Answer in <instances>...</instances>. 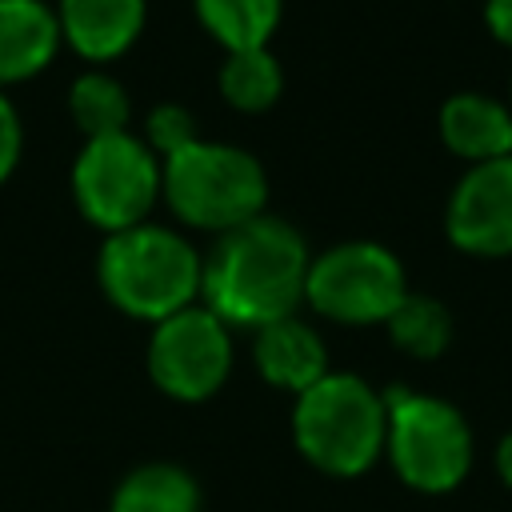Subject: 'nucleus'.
<instances>
[{
  "label": "nucleus",
  "mask_w": 512,
  "mask_h": 512,
  "mask_svg": "<svg viewBox=\"0 0 512 512\" xmlns=\"http://www.w3.org/2000/svg\"><path fill=\"white\" fill-rule=\"evenodd\" d=\"M296 448L332 476H360L376 464L388 436V408L384 396L352 376V372H328L308 392L296 396L292 412Z\"/></svg>",
  "instance_id": "nucleus-4"
},
{
  "label": "nucleus",
  "mask_w": 512,
  "mask_h": 512,
  "mask_svg": "<svg viewBox=\"0 0 512 512\" xmlns=\"http://www.w3.org/2000/svg\"><path fill=\"white\" fill-rule=\"evenodd\" d=\"M204 256L180 228L144 220L124 232L104 236L96 256V280L104 296L136 320H168L172 312L196 304Z\"/></svg>",
  "instance_id": "nucleus-2"
},
{
  "label": "nucleus",
  "mask_w": 512,
  "mask_h": 512,
  "mask_svg": "<svg viewBox=\"0 0 512 512\" xmlns=\"http://www.w3.org/2000/svg\"><path fill=\"white\" fill-rule=\"evenodd\" d=\"M392 344L400 352H408L412 360H436L448 344H452V312L424 292H408L396 312L384 320Z\"/></svg>",
  "instance_id": "nucleus-18"
},
{
  "label": "nucleus",
  "mask_w": 512,
  "mask_h": 512,
  "mask_svg": "<svg viewBox=\"0 0 512 512\" xmlns=\"http://www.w3.org/2000/svg\"><path fill=\"white\" fill-rule=\"evenodd\" d=\"M408 296L404 264L376 240H344L312 256L304 300L336 324H384Z\"/></svg>",
  "instance_id": "nucleus-7"
},
{
  "label": "nucleus",
  "mask_w": 512,
  "mask_h": 512,
  "mask_svg": "<svg viewBox=\"0 0 512 512\" xmlns=\"http://www.w3.org/2000/svg\"><path fill=\"white\" fill-rule=\"evenodd\" d=\"M20 152H24V124H20L16 104L0 92V184L16 172Z\"/></svg>",
  "instance_id": "nucleus-20"
},
{
  "label": "nucleus",
  "mask_w": 512,
  "mask_h": 512,
  "mask_svg": "<svg viewBox=\"0 0 512 512\" xmlns=\"http://www.w3.org/2000/svg\"><path fill=\"white\" fill-rule=\"evenodd\" d=\"M440 140L468 164L512 156V108L484 92H456L440 104Z\"/></svg>",
  "instance_id": "nucleus-13"
},
{
  "label": "nucleus",
  "mask_w": 512,
  "mask_h": 512,
  "mask_svg": "<svg viewBox=\"0 0 512 512\" xmlns=\"http://www.w3.org/2000/svg\"><path fill=\"white\" fill-rule=\"evenodd\" d=\"M216 84L236 112H268L284 92V68L272 48H244L224 56Z\"/></svg>",
  "instance_id": "nucleus-16"
},
{
  "label": "nucleus",
  "mask_w": 512,
  "mask_h": 512,
  "mask_svg": "<svg viewBox=\"0 0 512 512\" xmlns=\"http://www.w3.org/2000/svg\"><path fill=\"white\" fill-rule=\"evenodd\" d=\"M232 368L228 324L204 304H188L160 320L148 340V376L160 392L176 400L212 396Z\"/></svg>",
  "instance_id": "nucleus-8"
},
{
  "label": "nucleus",
  "mask_w": 512,
  "mask_h": 512,
  "mask_svg": "<svg viewBox=\"0 0 512 512\" xmlns=\"http://www.w3.org/2000/svg\"><path fill=\"white\" fill-rule=\"evenodd\" d=\"M140 140H144L160 160H168V156H176L180 148H188L192 140H200V128H196V116H192L184 104L164 100V104H156V108L148 112Z\"/></svg>",
  "instance_id": "nucleus-19"
},
{
  "label": "nucleus",
  "mask_w": 512,
  "mask_h": 512,
  "mask_svg": "<svg viewBox=\"0 0 512 512\" xmlns=\"http://www.w3.org/2000/svg\"><path fill=\"white\" fill-rule=\"evenodd\" d=\"M252 356H256L260 376L272 388H284V392H296V396L328 376L324 340L300 316H284V320H272V324L256 328Z\"/></svg>",
  "instance_id": "nucleus-12"
},
{
  "label": "nucleus",
  "mask_w": 512,
  "mask_h": 512,
  "mask_svg": "<svg viewBox=\"0 0 512 512\" xmlns=\"http://www.w3.org/2000/svg\"><path fill=\"white\" fill-rule=\"evenodd\" d=\"M196 508H200L196 480L176 464H144L112 496V512H196Z\"/></svg>",
  "instance_id": "nucleus-17"
},
{
  "label": "nucleus",
  "mask_w": 512,
  "mask_h": 512,
  "mask_svg": "<svg viewBox=\"0 0 512 512\" xmlns=\"http://www.w3.org/2000/svg\"><path fill=\"white\" fill-rule=\"evenodd\" d=\"M72 200L104 236L144 224L160 200V156L132 132L84 140L72 160Z\"/></svg>",
  "instance_id": "nucleus-6"
},
{
  "label": "nucleus",
  "mask_w": 512,
  "mask_h": 512,
  "mask_svg": "<svg viewBox=\"0 0 512 512\" xmlns=\"http://www.w3.org/2000/svg\"><path fill=\"white\" fill-rule=\"evenodd\" d=\"M484 24L500 44L512 48V0H484Z\"/></svg>",
  "instance_id": "nucleus-21"
},
{
  "label": "nucleus",
  "mask_w": 512,
  "mask_h": 512,
  "mask_svg": "<svg viewBox=\"0 0 512 512\" xmlns=\"http://www.w3.org/2000/svg\"><path fill=\"white\" fill-rule=\"evenodd\" d=\"M68 116H72V124L80 128L84 140L128 132V116H132L128 88L112 72L88 68L68 88Z\"/></svg>",
  "instance_id": "nucleus-15"
},
{
  "label": "nucleus",
  "mask_w": 512,
  "mask_h": 512,
  "mask_svg": "<svg viewBox=\"0 0 512 512\" xmlns=\"http://www.w3.org/2000/svg\"><path fill=\"white\" fill-rule=\"evenodd\" d=\"M496 472H500V480L512 488V432L496 444Z\"/></svg>",
  "instance_id": "nucleus-22"
},
{
  "label": "nucleus",
  "mask_w": 512,
  "mask_h": 512,
  "mask_svg": "<svg viewBox=\"0 0 512 512\" xmlns=\"http://www.w3.org/2000/svg\"><path fill=\"white\" fill-rule=\"evenodd\" d=\"M388 436L384 448L404 484L420 492H448L472 468V432L460 408L440 396L388 388Z\"/></svg>",
  "instance_id": "nucleus-5"
},
{
  "label": "nucleus",
  "mask_w": 512,
  "mask_h": 512,
  "mask_svg": "<svg viewBox=\"0 0 512 512\" xmlns=\"http://www.w3.org/2000/svg\"><path fill=\"white\" fill-rule=\"evenodd\" d=\"M60 20L44 0H0V88L40 76L60 52Z\"/></svg>",
  "instance_id": "nucleus-11"
},
{
  "label": "nucleus",
  "mask_w": 512,
  "mask_h": 512,
  "mask_svg": "<svg viewBox=\"0 0 512 512\" xmlns=\"http://www.w3.org/2000/svg\"><path fill=\"white\" fill-rule=\"evenodd\" d=\"M192 8L200 28L224 52L268 48L284 16V0H192Z\"/></svg>",
  "instance_id": "nucleus-14"
},
{
  "label": "nucleus",
  "mask_w": 512,
  "mask_h": 512,
  "mask_svg": "<svg viewBox=\"0 0 512 512\" xmlns=\"http://www.w3.org/2000/svg\"><path fill=\"white\" fill-rule=\"evenodd\" d=\"M444 232L468 256H512V156L468 164L448 196Z\"/></svg>",
  "instance_id": "nucleus-9"
},
{
  "label": "nucleus",
  "mask_w": 512,
  "mask_h": 512,
  "mask_svg": "<svg viewBox=\"0 0 512 512\" xmlns=\"http://www.w3.org/2000/svg\"><path fill=\"white\" fill-rule=\"evenodd\" d=\"M144 16H148L144 0H60L56 4L64 44L92 64H104L128 52L144 32Z\"/></svg>",
  "instance_id": "nucleus-10"
},
{
  "label": "nucleus",
  "mask_w": 512,
  "mask_h": 512,
  "mask_svg": "<svg viewBox=\"0 0 512 512\" xmlns=\"http://www.w3.org/2000/svg\"><path fill=\"white\" fill-rule=\"evenodd\" d=\"M160 200L180 224L220 236L264 212L268 172L248 148L200 136L160 160Z\"/></svg>",
  "instance_id": "nucleus-3"
},
{
  "label": "nucleus",
  "mask_w": 512,
  "mask_h": 512,
  "mask_svg": "<svg viewBox=\"0 0 512 512\" xmlns=\"http://www.w3.org/2000/svg\"><path fill=\"white\" fill-rule=\"evenodd\" d=\"M312 252L280 216H252L216 236L200 268V300L228 328H264L296 316Z\"/></svg>",
  "instance_id": "nucleus-1"
}]
</instances>
